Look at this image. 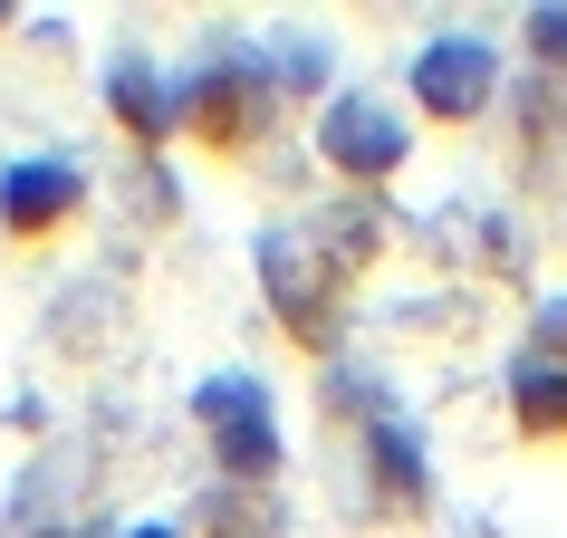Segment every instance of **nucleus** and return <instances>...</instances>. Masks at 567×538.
<instances>
[{
    "mask_svg": "<svg viewBox=\"0 0 567 538\" xmlns=\"http://www.w3.org/2000/svg\"><path fill=\"white\" fill-rule=\"evenodd\" d=\"M279 116V87H269V68L250 59H212L193 87H183V135L203 154H250Z\"/></svg>",
    "mask_w": 567,
    "mask_h": 538,
    "instance_id": "obj_1",
    "label": "nucleus"
},
{
    "mask_svg": "<svg viewBox=\"0 0 567 538\" xmlns=\"http://www.w3.org/2000/svg\"><path fill=\"white\" fill-rule=\"evenodd\" d=\"M203 423H212V443H221V462H231L240 480H260L269 462H279V433H269V404L250 375H212L203 385Z\"/></svg>",
    "mask_w": 567,
    "mask_h": 538,
    "instance_id": "obj_2",
    "label": "nucleus"
},
{
    "mask_svg": "<svg viewBox=\"0 0 567 538\" xmlns=\"http://www.w3.org/2000/svg\"><path fill=\"white\" fill-rule=\"evenodd\" d=\"M78 203H87L78 164H10V183H0V221H10V240H49Z\"/></svg>",
    "mask_w": 567,
    "mask_h": 538,
    "instance_id": "obj_3",
    "label": "nucleus"
},
{
    "mask_svg": "<svg viewBox=\"0 0 567 538\" xmlns=\"http://www.w3.org/2000/svg\"><path fill=\"white\" fill-rule=\"evenodd\" d=\"M414 87H423V106L443 125H462V116H481L491 106V49H423V68H414Z\"/></svg>",
    "mask_w": 567,
    "mask_h": 538,
    "instance_id": "obj_4",
    "label": "nucleus"
},
{
    "mask_svg": "<svg viewBox=\"0 0 567 538\" xmlns=\"http://www.w3.org/2000/svg\"><path fill=\"white\" fill-rule=\"evenodd\" d=\"M394 154H404V135L385 125V106H365V96H357V106H337V116H328V164H337V174L375 183V174H394Z\"/></svg>",
    "mask_w": 567,
    "mask_h": 538,
    "instance_id": "obj_5",
    "label": "nucleus"
},
{
    "mask_svg": "<svg viewBox=\"0 0 567 538\" xmlns=\"http://www.w3.org/2000/svg\"><path fill=\"white\" fill-rule=\"evenodd\" d=\"M509 414H519V433H538V443H567V365H519Z\"/></svg>",
    "mask_w": 567,
    "mask_h": 538,
    "instance_id": "obj_6",
    "label": "nucleus"
},
{
    "mask_svg": "<svg viewBox=\"0 0 567 538\" xmlns=\"http://www.w3.org/2000/svg\"><path fill=\"white\" fill-rule=\"evenodd\" d=\"M116 116H135V135H164V96H154L135 68H116Z\"/></svg>",
    "mask_w": 567,
    "mask_h": 538,
    "instance_id": "obj_7",
    "label": "nucleus"
},
{
    "mask_svg": "<svg viewBox=\"0 0 567 538\" xmlns=\"http://www.w3.org/2000/svg\"><path fill=\"white\" fill-rule=\"evenodd\" d=\"M375 452H385V480H394V500H414V462H404V433H375Z\"/></svg>",
    "mask_w": 567,
    "mask_h": 538,
    "instance_id": "obj_8",
    "label": "nucleus"
},
{
    "mask_svg": "<svg viewBox=\"0 0 567 538\" xmlns=\"http://www.w3.org/2000/svg\"><path fill=\"white\" fill-rule=\"evenodd\" d=\"M529 39L548 49V59H567V10H538V20H529Z\"/></svg>",
    "mask_w": 567,
    "mask_h": 538,
    "instance_id": "obj_9",
    "label": "nucleus"
},
{
    "mask_svg": "<svg viewBox=\"0 0 567 538\" xmlns=\"http://www.w3.org/2000/svg\"><path fill=\"white\" fill-rule=\"evenodd\" d=\"M548 346H567V308H558V318H548Z\"/></svg>",
    "mask_w": 567,
    "mask_h": 538,
    "instance_id": "obj_10",
    "label": "nucleus"
},
{
    "mask_svg": "<svg viewBox=\"0 0 567 538\" xmlns=\"http://www.w3.org/2000/svg\"><path fill=\"white\" fill-rule=\"evenodd\" d=\"M145 538H164V529H145Z\"/></svg>",
    "mask_w": 567,
    "mask_h": 538,
    "instance_id": "obj_11",
    "label": "nucleus"
}]
</instances>
